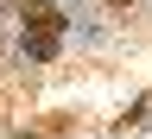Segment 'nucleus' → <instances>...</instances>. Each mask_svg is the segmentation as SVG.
Here are the masks:
<instances>
[{
  "label": "nucleus",
  "mask_w": 152,
  "mask_h": 139,
  "mask_svg": "<svg viewBox=\"0 0 152 139\" xmlns=\"http://www.w3.org/2000/svg\"><path fill=\"white\" fill-rule=\"evenodd\" d=\"M57 38L64 32H19V51H26L32 63H45V57H57Z\"/></svg>",
  "instance_id": "f257e3e1"
},
{
  "label": "nucleus",
  "mask_w": 152,
  "mask_h": 139,
  "mask_svg": "<svg viewBox=\"0 0 152 139\" xmlns=\"http://www.w3.org/2000/svg\"><path fill=\"white\" fill-rule=\"evenodd\" d=\"M114 7H127V0H114Z\"/></svg>",
  "instance_id": "f03ea898"
}]
</instances>
